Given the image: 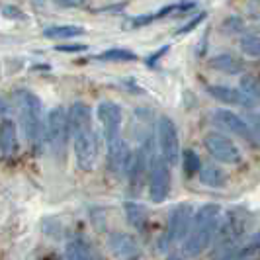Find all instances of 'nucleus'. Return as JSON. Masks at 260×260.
Segmentation results:
<instances>
[{
	"mask_svg": "<svg viewBox=\"0 0 260 260\" xmlns=\"http://www.w3.org/2000/svg\"><path fill=\"white\" fill-rule=\"evenodd\" d=\"M219 211L221 208L217 204H206L194 213L192 229L182 247L186 256H198L209 247L219 229Z\"/></svg>",
	"mask_w": 260,
	"mask_h": 260,
	"instance_id": "1",
	"label": "nucleus"
},
{
	"mask_svg": "<svg viewBox=\"0 0 260 260\" xmlns=\"http://www.w3.org/2000/svg\"><path fill=\"white\" fill-rule=\"evenodd\" d=\"M20 100V116H22V127L26 137L34 143L39 141L43 135V110H41V100L34 92L22 90L18 94Z\"/></svg>",
	"mask_w": 260,
	"mask_h": 260,
	"instance_id": "2",
	"label": "nucleus"
},
{
	"mask_svg": "<svg viewBox=\"0 0 260 260\" xmlns=\"http://www.w3.org/2000/svg\"><path fill=\"white\" fill-rule=\"evenodd\" d=\"M69 117H67L65 108L57 106L53 108L47 116V123H45V137L47 143L51 145V151L55 156H61L67 149V137H69Z\"/></svg>",
	"mask_w": 260,
	"mask_h": 260,
	"instance_id": "3",
	"label": "nucleus"
},
{
	"mask_svg": "<svg viewBox=\"0 0 260 260\" xmlns=\"http://www.w3.org/2000/svg\"><path fill=\"white\" fill-rule=\"evenodd\" d=\"M170 192V165L162 155L151 158L149 167V198L151 202L160 204L167 200Z\"/></svg>",
	"mask_w": 260,
	"mask_h": 260,
	"instance_id": "4",
	"label": "nucleus"
},
{
	"mask_svg": "<svg viewBox=\"0 0 260 260\" xmlns=\"http://www.w3.org/2000/svg\"><path fill=\"white\" fill-rule=\"evenodd\" d=\"M156 135H158V147L160 155L170 167L178 165L180 160V139H178V129L174 121L169 116H162L156 123Z\"/></svg>",
	"mask_w": 260,
	"mask_h": 260,
	"instance_id": "5",
	"label": "nucleus"
},
{
	"mask_svg": "<svg viewBox=\"0 0 260 260\" xmlns=\"http://www.w3.org/2000/svg\"><path fill=\"white\" fill-rule=\"evenodd\" d=\"M204 145L209 155L223 165H239L243 160L241 149L235 145L233 139H229L223 133H208L204 137Z\"/></svg>",
	"mask_w": 260,
	"mask_h": 260,
	"instance_id": "6",
	"label": "nucleus"
},
{
	"mask_svg": "<svg viewBox=\"0 0 260 260\" xmlns=\"http://www.w3.org/2000/svg\"><path fill=\"white\" fill-rule=\"evenodd\" d=\"M192 221H194V208L190 204L176 206L170 211L169 229H167L165 243L167 245H174V243L186 239L188 233H190V229H192Z\"/></svg>",
	"mask_w": 260,
	"mask_h": 260,
	"instance_id": "7",
	"label": "nucleus"
},
{
	"mask_svg": "<svg viewBox=\"0 0 260 260\" xmlns=\"http://www.w3.org/2000/svg\"><path fill=\"white\" fill-rule=\"evenodd\" d=\"M98 149H100V143H98L96 131L88 129L75 135V156H77L78 169L90 172L98 160Z\"/></svg>",
	"mask_w": 260,
	"mask_h": 260,
	"instance_id": "8",
	"label": "nucleus"
},
{
	"mask_svg": "<svg viewBox=\"0 0 260 260\" xmlns=\"http://www.w3.org/2000/svg\"><path fill=\"white\" fill-rule=\"evenodd\" d=\"M98 119L104 129L106 145L121 139V108L114 102H102L98 106Z\"/></svg>",
	"mask_w": 260,
	"mask_h": 260,
	"instance_id": "9",
	"label": "nucleus"
},
{
	"mask_svg": "<svg viewBox=\"0 0 260 260\" xmlns=\"http://www.w3.org/2000/svg\"><path fill=\"white\" fill-rule=\"evenodd\" d=\"M108 147V167L116 176H129L131 162H133V155L129 145L121 139H117L114 143L106 145Z\"/></svg>",
	"mask_w": 260,
	"mask_h": 260,
	"instance_id": "10",
	"label": "nucleus"
},
{
	"mask_svg": "<svg viewBox=\"0 0 260 260\" xmlns=\"http://www.w3.org/2000/svg\"><path fill=\"white\" fill-rule=\"evenodd\" d=\"M215 119L221 123L225 129H229L231 133H235V135H239L241 139H245L248 145H258V137H256V133H254V129L248 125V121H245L241 116H237L235 112H231V110H215Z\"/></svg>",
	"mask_w": 260,
	"mask_h": 260,
	"instance_id": "11",
	"label": "nucleus"
},
{
	"mask_svg": "<svg viewBox=\"0 0 260 260\" xmlns=\"http://www.w3.org/2000/svg\"><path fill=\"white\" fill-rule=\"evenodd\" d=\"M108 250L117 260H139L141 248L135 237L129 233H112L108 237Z\"/></svg>",
	"mask_w": 260,
	"mask_h": 260,
	"instance_id": "12",
	"label": "nucleus"
},
{
	"mask_svg": "<svg viewBox=\"0 0 260 260\" xmlns=\"http://www.w3.org/2000/svg\"><path fill=\"white\" fill-rule=\"evenodd\" d=\"M209 96H213L217 102L227 106H254V98L247 94L245 90H237L233 86H225V84H211L208 86Z\"/></svg>",
	"mask_w": 260,
	"mask_h": 260,
	"instance_id": "13",
	"label": "nucleus"
},
{
	"mask_svg": "<svg viewBox=\"0 0 260 260\" xmlns=\"http://www.w3.org/2000/svg\"><path fill=\"white\" fill-rule=\"evenodd\" d=\"M67 117H69V129H71L73 137L82 133V131L92 129V110L90 106L84 104V102H75L69 108Z\"/></svg>",
	"mask_w": 260,
	"mask_h": 260,
	"instance_id": "14",
	"label": "nucleus"
},
{
	"mask_svg": "<svg viewBox=\"0 0 260 260\" xmlns=\"http://www.w3.org/2000/svg\"><path fill=\"white\" fill-rule=\"evenodd\" d=\"M196 4L194 2H182V4H169V6H165V8H160V10H156L155 14H145V16H135V18H131L129 22H127V27H143L147 24H151V22H155V20H160V18H165V16H169L172 12H188V10H192Z\"/></svg>",
	"mask_w": 260,
	"mask_h": 260,
	"instance_id": "15",
	"label": "nucleus"
},
{
	"mask_svg": "<svg viewBox=\"0 0 260 260\" xmlns=\"http://www.w3.org/2000/svg\"><path fill=\"white\" fill-rule=\"evenodd\" d=\"M18 149V129L12 119L0 121V151L4 156H12Z\"/></svg>",
	"mask_w": 260,
	"mask_h": 260,
	"instance_id": "16",
	"label": "nucleus"
},
{
	"mask_svg": "<svg viewBox=\"0 0 260 260\" xmlns=\"http://www.w3.org/2000/svg\"><path fill=\"white\" fill-rule=\"evenodd\" d=\"M149 158H147V151L145 149H139L135 155H133V162H131V170H129V182L131 188L137 192L141 188V184L145 180V174L149 172Z\"/></svg>",
	"mask_w": 260,
	"mask_h": 260,
	"instance_id": "17",
	"label": "nucleus"
},
{
	"mask_svg": "<svg viewBox=\"0 0 260 260\" xmlns=\"http://www.w3.org/2000/svg\"><path fill=\"white\" fill-rule=\"evenodd\" d=\"M208 65H209V69L225 73V75H239V73H243V69H245L243 61L233 57V55H229V53H221V55L211 57Z\"/></svg>",
	"mask_w": 260,
	"mask_h": 260,
	"instance_id": "18",
	"label": "nucleus"
},
{
	"mask_svg": "<svg viewBox=\"0 0 260 260\" xmlns=\"http://www.w3.org/2000/svg\"><path fill=\"white\" fill-rule=\"evenodd\" d=\"M200 180L202 184H206V186H211V188H221L225 186L227 182V174H225V170L219 169L217 165H206V167H202L200 169Z\"/></svg>",
	"mask_w": 260,
	"mask_h": 260,
	"instance_id": "19",
	"label": "nucleus"
},
{
	"mask_svg": "<svg viewBox=\"0 0 260 260\" xmlns=\"http://www.w3.org/2000/svg\"><path fill=\"white\" fill-rule=\"evenodd\" d=\"M65 256L67 260H94L90 247L80 239H73V241L67 243Z\"/></svg>",
	"mask_w": 260,
	"mask_h": 260,
	"instance_id": "20",
	"label": "nucleus"
},
{
	"mask_svg": "<svg viewBox=\"0 0 260 260\" xmlns=\"http://www.w3.org/2000/svg\"><path fill=\"white\" fill-rule=\"evenodd\" d=\"M84 34V27L80 26H49L43 29V36L49 39H71Z\"/></svg>",
	"mask_w": 260,
	"mask_h": 260,
	"instance_id": "21",
	"label": "nucleus"
},
{
	"mask_svg": "<svg viewBox=\"0 0 260 260\" xmlns=\"http://www.w3.org/2000/svg\"><path fill=\"white\" fill-rule=\"evenodd\" d=\"M125 209V215H127V221L135 227V229H143L145 223H147V209L141 204H135V202H125L123 204Z\"/></svg>",
	"mask_w": 260,
	"mask_h": 260,
	"instance_id": "22",
	"label": "nucleus"
},
{
	"mask_svg": "<svg viewBox=\"0 0 260 260\" xmlns=\"http://www.w3.org/2000/svg\"><path fill=\"white\" fill-rule=\"evenodd\" d=\"M98 61H135L137 55L127 49H108L96 57Z\"/></svg>",
	"mask_w": 260,
	"mask_h": 260,
	"instance_id": "23",
	"label": "nucleus"
},
{
	"mask_svg": "<svg viewBox=\"0 0 260 260\" xmlns=\"http://www.w3.org/2000/svg\"><path fill=\"white\" fill-rule=\"evenodd\" d=\"M241 51L248 55V57L260 59V38H254V36L243 38L241 39Z\"/></svg>",
	"mask_w": 260,
	"mask_h": 260,
	"instance_id": "24",
	"label": "nucleus"
},
{
	"mask_svg": "<svg viewBox=\"0 0 260 260\" xmlns=\"http://www.w3.org/2000/svg\"><path fill=\"white\" fill-rule=\"evenodd\" d=\"M241 90L250 94L254 100H260V80L256 77H250V75H243L241 77Z\"/></svg>",
	"mask_w": 260,
	"mask_h": 260,
	"instance_id": "25",
	"label": "nucleus"
},
{
	"mask_svg": "<svg viewBox=\"0 0 260 260\" xmlns=\"http://www.w3.org/2000/svg\"><path fill=\"white\" fill-rule=\"evenodd\" d=\"M182 167L186 170V174H196V172H200V156L196 155L194 151H184L182 153Z\"/></svg>",
	"mask_w": 260,
	"mask_h": 260,
	"instance_id": "26",
	"label": "nucleus"
},
{
	"mask_svg": "<svg viewBox=\"0 0 260 260\" xmlns=\"http://www.w3.org/2000/svg\"><path fill=\"white\" fill-rule=\"evenodd\" d=\"M204 20H206V12H200V14H198V16L194 18V20H190V22H188V24H186L184 27H180V29H178L176 34H178V36H180V34H188V31H192L194 27L200 26V24H202Z\"/></svg>",
	"mask_w": 260,
	"mask_h": 260,
	"instance_id": "27",
	"label": "nucleus"
},
{
	"mask_svg": "<svg viewBox=\"0 0 260 260\" xmlns=\"http://www.w3.org/2000/svg\"><path fill=\"white\" fill-rule=\"evenodd\" d=\"M57 6H61V8H78V6H82L86 0H53Z\"/></svg>",
	"mask_w": 260,
	"mask_h": 260,
	"instance_id": "28",
	"label": "nucleus"
},
{
	"mask_svg": "<svg viewBox=\"0 0 260 260\" xmlns=\"http://www.w3.org/2000/svg\"><path fill=\"white\" fill-rule=\"evenodd\" d=\"M2 14H4L6 18H24L22 10H18L16 6H4V8H2Z\"/></svg>",
	"mask_w": 260,
	"mask_h": 260,
	"instance_id": "29",
	"label": "nucleus"
},
{
	"mask_svg": "<svg viewBox=\"0 0 260 260\" xmlns=\"http://www.w3.org/2000/svg\"><path fill=\"white\" fill-rule=\"evenodd\" d=\"M86 45L78 43V45H57V51H65V53H75V51H84Z\"/></svg>",
	"mask_w": 260,
	"mask_h": 260,
	"instance_id": "30",
	"label": "nucleus"
},
{
	"mask_svg": "<svg viewBox=\"0 0 260 260\" xmlns=\"http://www.w3.org/2000/svg\"><path fill=\"white\" fill-rule=\"evenodd\" d=\"M167 51H169V45H167V47H162V49H158L156 53H153L151 57H147V65H155L156 61H158V57H162Z\"/></svg>",
	"mask_w": 260,
	"mask_h": 260,
	"instance_id": "31",
	"label": "nucleus"
},
{
	"mask_svg": "<svg viewBox=\"0 0 260 260\" xmlns=\"http://www.w3.org/2000/svg\"><path fill=\"white\" fill-rule=\"evenodd\" d=\"M248 119H250V123H252V129H254V133H256V137L260 139V117L258 116H250Z\"/></svg>",
	"mask_w": 260,
	"mask_h": 260,
	"instance_id": "32",
	"label": "nucleus"
},
{
	"mask_svg": "<svg viewBox=\"0 0 260 260\" xmlns=\"http://www.w3.org/2000/svg\"><path fill=\"white\" fill-rule=\"evenodd\" d=\"M8 112V106H6V102L4 100H0V116H4Z\"/></svg>",
	"mask_w": 260,
	"mask_h": 260,
	"instance_id": "33",
	"label": "nucleus"
},
{
	"mask_svg": "<svg viewBox=\"0 0 260 260\" xmlns=\"http://www.w3.org/2000/svg\"><path fill=\"white\" fill-rule=\"evenodd\" d=\"M31 2H34L36 6H43V4H45V0H31Z\"/></svg>",
	"mask_w": 260,
	"mask_h": 260,
	"instance_id": "34",
	"label": "nucleus"
},
{
	"mask_svg": "<svg viewBox=\"0 0 260 260\" xmlns=\"http://www.w3.org/2000/svg\"><path fill=\"white\" fill-rule=\"evenodd\" d=\"M252 243H258V245H260V231H258V233H256V235H254V239H252Z\"/></svg>",
	"mask_w": 260,
	"mask_h": 260,
	"instance_id": "35",
	"label": "nucleus"
},
{
	"mask_svg": "<svg viewBox=\"0 0 260 260\" xmlns=\"http://www.w3.org/2000/svg\"><path fill=\"white\" fill-rule=\"evenodd\" d=\"M245 260H260V254H256V256H250V258H245Z\"/></svg>",
	"mask_w": 260,
	"mask_h": 260,
	"instance_id": "36",
	"label": "nucleus"
}]
</instances>
